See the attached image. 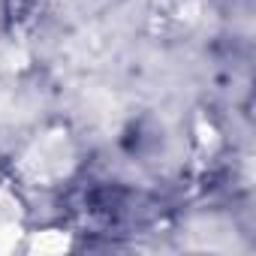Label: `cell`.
Returning <instances> with one entry per match:
<instances>
[{"label": "cell", "instance_id": "cell-1", "mask_svg": "<svg viewBox=\"0 0 256 256\" xmlns=\"http://www.w3.org/2000/svg\"><path fill=\"white\" fill-rule=\"evenodd\" d=\"M124 202H126V190H120V187H96V190L88 196L90 211H94V214H106V217L118 214V211L124 208Z\"/></svg>", "mask_w": 256, "mask_h": 256}]
</instances>
